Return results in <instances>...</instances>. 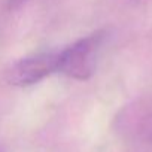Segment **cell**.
I'll use <instances>...</instances> for the list:
<instances>
[{
	"instance_id": "1",
	"label": "cell",
	"mask_w": 152,
	"mask_h": 152,
	"mask_svg": "<svg viewBox=\"0 0 152 152\" xmlns=\"http://www.w3.org/2000/svg\"><path fill=\"white\" fill-rule=\"evenodd\" d=\"M104 40L106 31L100 30L76 40L75 43L58 52V72L79 81L91 78L96 70L97 57Z\"/></svg>"
},
{
	"instance_id": "2",
	"label": "cell",
	"mask_w": 152,
	"mask_h": 152,
	"mask_svg": "<svg viewBox=\"0 0 152 152\" xmlns=\"http://www.w3.org/2000/svg\"><path fill=\"white\" fill-rule=\"evenodd\" d=\"M54 72H58V52H39L12 64L6 79L15 87H30Z\"/></svg>"
},
{
	"instance_id": "3",
	"label": "cell",
	"mask_w": 152,
	"mask_h": 152,
	"mask_svg": "<svg viewBox=\"0 0 152 152\" xmlns=\"http://www.w3.org/2000/svg\"><path fill=\"white\" fill-rule=\"evenodd\" d=\"M130 116L131 131L143 142L152 145V106H139Z\"/></svg>"
},
{
	"instance_id": "4",
	"label": "cell",
	"mask_w": 152,
	"mask_h": 152,
	"mask_svg": "<svg viewBox=\"0 0 152 152\" xmlns=\"http://www.w3.org/2000/svg\"><path fill=\"white\" fill-rule=\"evenodd\" d=\"M26 2H27V0H8V6L11 9H15V8L21 6L23 3H26Z\"/></svg>"
}]
</instances>
